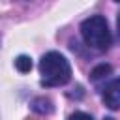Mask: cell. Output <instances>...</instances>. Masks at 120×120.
Wrapping results in <instances>:
<instances>
[{"label": "cell", "instance_id": "1", "mask_svg": "<svg viewBox=\"0 0 120 120\" xmlns=\"http://www.w3.org/2000/svg\"><path fill=\"white\" fill-rule=\"evenodd\" d=\"M39 73H41V86H64L71 79V66L64 54L58 51H49L39 60Z\"/></svg>", "mask_w": 120, "mask_h": 120}, {"label": "cell", "instance_id": "2", "mask_svg": "<svg viewBox=\"0 0 120 120\" xmlns=\"http://www.w3.org/2000/svg\"><path fill=\"white\" fill-rule=\"evenodd\" d=\"M81 36L82 41L96 51H107L112 45V34L103 15H92L84 19L81 24Z\"/></svg>", "mask_w": 120, "mask_h": 120}, {"label": "cell", "instance_id": "3", "mask_svg": "<svg viewBox=\"0 0 120 120\" xmlns=\"http://www.w3.org/2000/svg\"><path fill=\"white\" fill-rule=\"evenodd\" d=\"M101 98L109 109H112V111L118 109V105H120V82H118V79H111L107 84L101 86Z\"/></svg>", "mask_w": 120, "mask_h": 120}, {"label": "cell", "instance_id": "4", "mask_svg": "<svg viewBox=\"0 0 120 120\" xmlns=\"http://www.w3.org/2000/svg\"><path fill=\"white\" fill-rule=\"evenodd\" d=\"M32 111L38 114H51L54 111V107H52V101L49 98H36L32 101Z\"/></svg>", "mask_w": 120, "mask_h": 120}, {"label": "cell", "instance_id": "5", "mask_svg": "<svg viewBox=\"0 0 120 120\" xmlns=\"http://www.w3.org/2000/svg\"><path fill=\"white\" fill-rule=\"evenodd\" d=\"M111 73H112V68H111L109 64H99V66H96V68L90 71V79H92L94 82H99V81H105V77L111 75Z\"/></svg>", "mask_w": 120, "mask_h": 120}, {"label": "cell", "instance_id": "6", "mask_svg": "<svg viewBox=\"0 0 120 120\" xmlns=\"http://www.w3.org/2000/svg\"><path fill=\"white\" fill-rule=\"evenodd\" d=\"M15 68L21 71V73H28L32 69V58L26 56V54H21L15 58Z\"/></svg>", "mask_w": 120, "mask_h": 120}, {"label": "cell", "instance_id": "7", "mask_svg": "<svg viewBox=\"0 0 120 120\" xmlns=\"http://www.w3.org/2000/svg\"><path fill=\"white\" fill-rule=\"evenodd\" d=\"M68 120H94V118H92V114H88L84 111H75L73 114H69Z\"/></svg>", "mask_w": 120, "mask_h": 120}, {"label": "cell", "instance_id": "8", "mask_svg": "<svg viewBox=\"0 0 120 120\" xmlns=\"http://www.w3.org/2000/svg\"><path fill=\"white\" fill-rule=\"evenodd\" d=\"M103 120H114V118H103Z\"/></svg>", "mask_w": 120, "mask_h": 120}]
</instances>
